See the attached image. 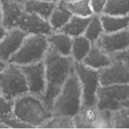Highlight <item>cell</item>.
Masks as SVG:
<instances>
[{
	"label": "cell",
	"mask_w": 129,
	"mask_h": 129,
	"mask_svg": "<svg viewBox=\"0 0 129 129\" xmlns=\"http://www.w3.org/2000/svg\"><path fill=\"white\" fill-rule=\"evenodd\" d=\"M0 121L7 124L10 128H34L30 125L20 120L12 113L0 115Z\"/></svg>",
	"instance_id": "27"
},
{
	"label": "cell",
	"mask_w": 129,
	"mask_h": 129,
	"mask_svg": "<svg viewBox=\"0 0 129 129\" xmlns=\"http://www.w3.org/2000/svg\"><path fill=\"white\" fill-rule=\"evenodd\" d=\"M27 34L19 28L8 30L0 41V59L8 62L19 49Z\"/></svg>",
	"instance_id": "13"
},
{
	"label": "cell",
	"mask_w": 129,
	"mask_h": 129,
	"mask_svg": "<svg viewBox=\"0 0 129 129\" xmlns=\"http://www.w3.org/2000/svg\"><path fill=\"white\" fill-rule=\"evenodd\" d=\"M49 47L46 36L27 35L19 49L10 58L8 63L23 66L43 61Z\"/></svg>",
	"instance_id": "4"
},
{
	"label": "cell",
	"mask_w": 129,
	"mask_h": 129,
	"mask_svg": "<svg viewBox=\"0 0 129 129\" xmlns=\"http://www.w3.org/2000/svg\"><path fill=\"white\" fill-rule=\"evenodd\" d=\"M0 128H10L7 124L0 121Z\"/></svg>",
	"instance_id": "35"
},
{
	"label": "cell",
	"mask_w": 129,
	"mask_h": 129,
	"mask_svg": "<svg viewBox=\"0 0 129 129\" xmlns=\"http://www.w3.org/2000/svg\"><path fill=\"white\" fill-rule=\"evenodd\" d=\"M111 128H129V108L121 107L111 113Z\"/></svg>",
	"instance_id": "26"
},
{
	"label": "cell",
	"mask_w": 129,
	"mask_h": 129,
	"mask_svg": "<svg viewBox=\"0 0 129 129\" xmlns=\"http://www.w3.org/2000/svg\"><path fill=\"white\" fill-rule=\"evenodd\" d=\"M1 3L2 18L0 23L7 30L17 28L18 22L24 12L23 5L7 0H2Z\"/></svg>",
	"instance_id": "14"
},
{
	"label": "cell",
	"mask_w": 129,
	"mask_h": 129,
	"mask_svg": "<svg viewBox=\"0 0 129 129\" xmlns=\"http://www.w3.org/2000/svg\"><path fill=\"white\" fill-rule=\"evenodd\" d=\"M73 15L68 8L66 2L60 0L56 5L48 22L53 32L59 31L70 20Z\"/></svg>",
	"instance_id": "17"
},
{
	"label": "cell",
	"mask_w": 129,
	"mask_h": 129,
	"mask_svg": "<svg viewBox=\"0 0 129 129\" xmlns=\"http://www.w3.org/2000/svg\"><path fill=\"white\" fill-rule=\"evenodd\" d=\"M102 14L116 17L129 15V0H107Z\"/></svg>",
	"instance_id": "22"
},
{
	"label": "cell",
	"mask_w": 129,
	"mask_h": 129,
	"mask_svg": "<svg viewBox=\"0 0 129 129\" xmlns=\"http://www.w3.org/2000/svg\"><path fill=\"white\" fill-rule=\"evenodd\" d=\"M74 71L80 82L82 94V107L95 106L97 90L101 85L100 71L85 66L82 63H74Z\"/></svg>",
	"instance_id": "6"
},
{
	"label": "cell",
	"mask_w": 129,
	"mask_h": 129,
	"mask_svg": "<svg viewBox=\"0 0 129 129\" xmlns=\"http://www.w3.org/2000/svg\"><path fill=\"white\" fill-rule=\"evenodd\" d=\"M1 1H2V0H0V2H1Z\"/></svg>",
	"instance_id": "40"
},
{
	"label": "cell",
	"mask_w": 129,
	"mask_h": 129,
	"mask_svg": "<svg viewBox=\"0 0 129 129\" xmlns=\"http://www.w3.org/2000/svg\"><path fill=\"white\" fill-rule=\"evenodd\" d=\"M89 2L94 15H100L103 13L107 0H89Z\"/></svg>",
	"instance_id": "28"
},
{
	"label": "cell",
	"mask_w": 129,
	"mask_h": 129,
	"mask_svg": "<svg viewBox=\"0 0 129 129\" xmlns=\"http://www.w3.org/2000/svg\"><path fill=\"white\" fill-rule=\"evenodd\" d=\"M17 28L29 34H40L48 36L53 32L49 22L38 15L28 13L24 11Z\"/></svg>",
	"instance_id": "12"
},
{
	"label": "cell",
	"mask_w": 129,
	"mask_h": 129,
	"mask_svg": "<svg viewBox=\"0 0 129 129\" xmlns=\"http://www.w3.org/2000/svg\"><path fill=\"white\" fill-rule=\"evenodd\" d=\"M12 108L13 101L7 100L3 95H0V115L12 113Z\"/></svg>",
	"instance_id": "29"
},
{
	"label": "cell",
	"mask_w": 129,
	"mask_h": 129,
	"mask_svg": "<svg viewBox=\"0 0 129 129\" xmlns=\"http://www.w3.org/2000/svg\"><path fill=\"white\" fill-rule=\"evenodd\" d=\"M92 43L84 35L72 38L71 55L74 62L82 63L90 51Z\"/></svg>",
	"instance_id": "20"
},
{
	"label": "cell",
	"mask_w": 129,
	"mask_h": 129,
	"mask_svg": "<svg viewBox=\"0 0 129 129\" xmlns=\"http://www.w3.org/2000/svg\"><path fill=\"white\" fill-rule=\"evenodd\" d=\"M49 46L63 56L71 55L72 38L60 31L53 32L47 36Z\"/></svg>",
	"instance_id": "16"
},
{
	"label": "cell",
	"mask_w": 129,
	"mask_h": 129,
	"mask_svg": "<svg viewBox=\"0 0 129 129\" xmlns=\"http://www.w3.org/2000/svg\"><path fill=\"white\" fill-rule=\"evenodd\" d=\"M90 17H81L73 15L70 20L60 30V32L72 38L84 35Z\"/></svg>",
	"instance_id": "21"
},
{
	"label": "cell",
	"mask_w": 129,
	"mask_h": 129,
	"mask_svg": "<svg viewBox=\"0 0 129 129\" xmlns=\"http://www.w3.org/2000/svg\"><path fill=\"white\" fill-rule=\"evenodd\" d=\"M113 61V58L95 44H92L90 51L82 63L85 66L94 70H101L109 66Z\"/></svg>",
	"instance_id": "15"
},
{
	"label": "cell",
	"mask_w": 129,
	"mask_h": 129,
	"mask_svg": "<svg viewBox=\"0 0 129 129\" xmlns=\"http://www.w3.org/2000/svg\"><path fill=\"white\" fill-rule=\"evenodd\" d=\"M7 1H10V2H15V3H19V4L23 5V3L27 1V0H7Z\"/></svg>",
	"instance_id": "34"
},
{
	"label": "cell",
	"mask_w": 129,
	"mask_h": 129,
	"mask_svg": "<svg viewBox=\"0 0 129 129\" xmlns=\"http://www.w3.org/2000/svg\"><path fill=\"white\" fill-rule=\"evenodd\" d=\"M100 17L105 34H112L129 28V15L116 17L101 14Z\"/></svg>",
	"instance_id": "19"
},
{
	"label": "cell",
	"mask_w": 129,
	"mask_h": 129,
	"mask_svg": "<svg viewBox=\"0 0 129 129\" xmlns=\"http://www.w3.org/2000/svg\"><path fill=\"white\" fill-rule=\"evenodd\" d=\"M68 8L73 15L81 17H90L94 15L89 0H77L66 2Z\"/></svg>",
	"instance_id": "24"
},
{
	"label": "cell",
	"mask_w": 129,
	"mask_h": 129,
	"mask_svg": "<svg viewBox=\"0 0 129 129\" xmlns=\"http://www.w3.org/2000/svg\"><path fill=\"white\" fill-rule=\"evenodd\" d=\"M82 94L75 71L72 73L51 106L53 115L73 118L82 108Z\"/></svg>",
	"instance_id": "3"
},
{
	"label": "cell",
	"mask_w": 129,
	"mask_h": 129,
	"mask_svg": "<svg viewBox=\"0 0 129 129\" xmlns=\"http://www.w3.org/2000/svg\"><path fill=\"white\" fill-rule=\"evenodd\" d=\"M111 56L113 59H117L123 61L129 69V48L126 50L114 53Z\"/></svg>",
	"instance_id": "30"
},
{
	"label": "cell",
	"mask_w": 129,
	"mask_h": 129,
	"mask_svg": "<svg viewBox=\"0 0 129 129\" xmlns=\"http://www.w3.org/2000/svg\"><path fill=\"white\" fill-rule=\"evenodd\" d=\"M43 1H45V2H53V3H58V2H59L60 0H43Z\"/></svg>",
	"instance_id": "37"
},
{
	"label": "cell",
	"mask_w": 129,
	"mask_h": 129,
	"mask_svg": "<svg viewBox=\"0 0 129 129\" xmlns=\"http://www.w3.org/2000/svg\"><path fill=\"white\" fill-rule=\"evenodd\" d=\"M2 3L0 2V23L2 21Z\"/></svg>",
	"instance_id": "36"
},
{
	"label": "cell",
	"mask_w": 129,
	"mask_h": 129,
	"mask_svg": "<svg viewBox=\"0 0 129 129\" xmlns=\"http://www.w3.org/2000/svg\"><path fill=\"white\" fill-rule=\"evenodd\" d=\"M0 90L2 95L11 101L28 92L27 81L20 66L8 63L0 74Z\"/></svg>",
	"instance_id": "5"
},
{
	"label": "cell",
	"mask_w": 129,
	"mask_h": 129,
	"mask_svg": "<svg viewBox=\"0 0 129 129\" xmlns=\"http://www.w3.org/2000/svg\"><path fill=\"white\" fill-rule=\"evenodd\" d=\"M111 113L102 111L95 106L82 107L73 117L74 126L77 128H111Z\"/></svg>",
	"instance_id": "8"
},
{
	"label": "cell",
	"mask_w": 129,
	"mask_h": 129,
	"mask_svg": "<svg viewBox=\"0 0 129 129\" xmlns=\"http://www.w3.org/2000/svg\"><path fill=\"white\" fill-rule=\"evenodd\" d=\"M12 113L34 128H39L52 116L51 110L41 97L28 92L13 101Z\"/></svg>",
	"instance_id": "2"
},
{
	"label": "cell",
	"mask_w": 129,
	"mask_h": 129,
	"mask_svg": "<svg viewBox=\"0 0 129 129\" xmlns=\"http://www.w3.org/2000/svg\"><path fill=\"white\" fill-rule=\"evenodd\" d=\"M121 107H127L129 108V95L127 98L121 104Z\"/></svg>",
	"instance_id": "33"
},
{
	"label": "cell",
	"mask_w": 129,
	"mask_h": 129,
	"mask_svg": "<svg viewBox=\"0 0 129 129\" xmlns=\"http://www.w3.org/2000/svg\"><path fill=\"white\" fill-rule=\"evenodd\" d=\"M65 2H74V1H77V0H63Z\"/></svg>",
	"instance_id": "38"
},
{
	"label": "cell",
	"mask_w": 129,
	"mask_h": 129,
	"mask_svg": "<svg viewBox=\"0 0 129 129\" xmlns=\"http://www.w3.org/2000/svg\"><path fill=\"white\" fill-rule=\"evenodd\" d=\"M94 44L111 56L129 48V28L112 34H103Z\"/></svg>",
	"instance_id": "11"
},
{
	"label": "cell",
	"mask_w": 129,
	"mask_h": 129,
	"mask_svg": "<svg viewBox=\"0 0 129 129\" xmlns=\"http://www.w3.org/2000/svg\"><path fill=\"white\" fill-rule=\"evenodd\" d=\"M43 61L45 64L46 88L42 99L51 109L65 82L74 72L75 62L71 56L60 55L51 46Z\"/></svg>",
	"instance_id": "1"
},
{
	"label": "cell",
	"mask_w": 129,
	"mask_h": 129,
	"mask_svg": "<svg viewBox=\"0 0 129 129\" xmlns=\"http://www.w3.org/2000/svg\"><path fill=\"white\" fill-rule=\"evenodd\" d=\"M27 81L28 92L43 97L46 88L44 61L20 66Z\"/></svg>",
	"instance_id": "9"
},
{
	"label": "cell",
	"mask_w": 129,
	"mask_h": 129,
	"mask_svg": "<svg viewBox=\"0 0 129 129\" xmlns=\"http://www.w3.org/2000/svg\"><path fill=\"white\" fill-rule=\"evenodd\" d=\"M103 33V27L100 15H92L90 17V20L85 28L84 36L92 44H94Z\"/></svg>",
	"instance_id": "23"
},
{
	"label": "cell",
	"mask_w": 129,
	"mask_h": 129,
	"mask_svg": "<svg viewBox=\"0 0 129 129\" xmlns=\"http://www.w3.org/2000/svg\"><path fill=\"white\" fill-rule=\"evenodd\" d=\"M56 3L43 0H27L23 3V7L27 13L38 15L48 20Z\"/></svg>",
	"instance_id": "18"
},
{
	"label": "cell",
	"mask_w": 129,
	"mask_h": 129,
	"mask_svg": "<svg viewBox=\"0 0 129 129\" xmlns=\"http://www.w3.org/2000/svg\"><path fill=\"white\" fill-rule=\"evenodd\" d=\"M8 63V62L4 61L0 59V74L4 70V69L6 68V67L7 66Z\"/></svg>",
	"instance_id": "32"
},
{
	"label": "cell",
	"mask_w": 129,
	"mask_h": 129,
	"mask_svg": "<svg viewBox=\"0 0 129 129\" xmlns=\"http://www.w3.org/2000/svg\"><path fill=\"white\" fill-rule=\"evenodd\" d=\"M101 85L129 84V69L123 61L113 59L109 66L100 70Z\"/></svg>",
	"instance_id": "10"
},
{
	"label": "cell",
	"mask_w": 129,
	"mask_h": 129,
	"mask_svg": "<svg viewBox=\"0 0 129 129\" xmlns=\"http://www.w3.org/2000/svg\"><path fill=\"white\" fill-rule=\"evenodd\" d=\"M2 95V92H1V90H0V95Z\"/></svg>",
	"instance_id": "39"
},
{
	"label": "cell",
	"mask_w": 129,
	"mask_h": 129,
	"mask_svg": "<svg viewBox=\"0 0 129 129\" xmlns=\"http://www.w3.org/2000/svg\"><path fill=\"white\" fill-rule=\"evenodd\" d=\"M40 128H75L73 118L54 115L40 126Z\"/></svg>",
	"instance_id": "25"
},
{
	"label": "cell",
	"mask_w": 129,
	"mask_h": 129,
	"mask_svg": "<svg viewBox=\"0 0 129 129\" xmlns=\"http://www.w3.org/2000/svg\"><path fill=\"white\" fill-rule=\"evenodd\" d=\"M7 30L2 25L1 23H0V41L4 38V36H5V34H7Z\"/></svg>",
	"instance_id": "31"
},
{
	"label": "cell",
	"mask_w": 129,
	"mask_h": 129,
	"mask_svg": "<svg viewBox=\"0 0 129 129\" xmlns=\"http://www.w3.org/2000/svg\"><path fill=\"white\" fill-rule=\"evenodd\" d=\"M128 95L129 84L100 85L97 90L96 106L102 111H115Z\"/></svg>",
	"instance_id": "7"
}]
</instances>
